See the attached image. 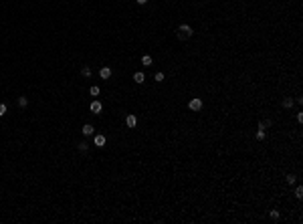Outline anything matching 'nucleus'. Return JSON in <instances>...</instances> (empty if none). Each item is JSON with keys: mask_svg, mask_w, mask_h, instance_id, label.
Listing matches in <instances>:
<instances>
[{"mask_svg": "<svg viewBox=\"0 0 303 224\" xmlns=\"http://www.w3.org/2000/svg\"><path fill=\"white\" fill-rule=\"evenodd\" d=\"M176 33H178V39H180V41H184V39H190V36L194 34V30H192V26H190V24H180Z\"/></svg>", "mask_w": 303, "mask_h": 224, "instance_id": "nucleus-1", "label": "nucleus"}, {"mask_svg": "<svg viewBox=\"0 0 303 224\" xmlns=\"http://www.w3.org/2000/svg\"><path fill=\"white\" fill-rule=\"evenodd\" d=\"M188 107L192 109V111H200V109H202V99H200V97L190 99V101H188Z\"/></svg>", "mask_w": 303, "mask_h": 224, "instance_id": "nucleus-2", "label": "nucleus"}, {"mask_svg": "<svg viewBox=\"0 0 303 224\" xmlns=\"http://www.w3.org/2000/svg\"><path fill=\"white\" fill-rule=\"evenodd\" d=\"M81 131H83V135H93L95 127H93V125H91V123H85V125H83V129H81Z\"/></svg>", "mask_w": 303, "mask_h": 224, "instance_id": "nucleus-3", "label": "nucleus"}, {"mask_svg": "<svg viewBox=\"0 0 303 224\" xmlns=\"http://www.w3.org/2000/svg\"><path fill=\"white\" fill-rule=\"evenodd\" d=\"M93 143L97 145V148H103V145H105V135H95L93 137Z\"/></svg>", "mask_w": 303, "mask_h": 224, "instance_id": "nucleus-4", "label": "nucleus"}, {"mask_svg": "<svg viewBox=\"0 0 303 224\" xmlns=\"http://www.w3.org/2000/svg\"><path fill=\"white\" fill-rule=\"evenodd\" d=\"M135 123H137L135 115H131V113H129V115L125 117V125H128V127H135Z\"/></svg>", "mask_w": 303, "mask_h": 224, "instance_id": "nucleus-5", "label": "nucleus"}, {"mask_svg": "<svg viewBox=\"0 0 303 224\" xmlns=\"http://www.w3.org/2000/svg\"><path fill=\"white\" fill-rule=\"evenodd\" d=\"M99 77H101V79H109V77H111V69H109V67H103V69L99 71Z\"/></svg>", "mask_w": 303, "mask_h": 224, "instance_id": "nucleus-6", "label": "nucleus"}, {"mask_svg": "<svg viewBox=\"0 0 303 224\" xmlns=\"http://www.w3.org/2000/svg\"><path fill=\"white\" fill-rule=\"evenodd\" d=\"M101 109H103L101 101H93V103H91V111H93V113H101Z\"/></svg>", "mask_w": 303, "mask_h": 224, "instance_id": "nucleus-7", "label": "nucleus"}, {"mask_svg": "<svg viewBox=\"0 0 303 224\" xmlns=\"http://www.w3.org/2000/svg\"><path fill=\"white\" fill-rule=\"evenodd\" d=\"M134 81L137 83V85H141V83L146 81V75H144V73H140V71H137V73L134 75Z\"/></svg>", "mask_w": 303, "mask_h": 224, "instance_id": "nucleus-8", "label": "nucleus"}, {"mask_svg": "<svg viewBox=\"0 0 303 224\" xmlns=\"http://www.w3.org/2000/svg\"><path fill=\"white\" fill-rule=\"evenodd\" d=\"M283 107L291 109V107H293V99H291V97H285V99H283Z\"/></svg>", "mask_w": 303, "mask_h": 224, "instance_id": "nucleus-9", "label": "nucleus"}, {"mask_svg": "<svg viewBox=\"0 0 303 224\" xmlns=\"http://www.w3.org/2000/svg\"><path fill=\"white\" fill-rule=\"evenodd\" d=\"M271 125H273V121H271V119H265V121L259 123V129H267V127H271Z\"/></svg>", "mask_w": 303, "mask_h": 224, "instance_id": "nucleus-10", "label": "nucleus"}, {"mask_svg": "<svg viewBox=\"0 0 303 224\" xmlns=\"http://www.w3.org/2000/svg\"><path fill=\"white\" fill-rule=\"evenodd\" d=\"M141 65L150 67V65H152V57H150V54H144V57H141Z\"/></svg>", "mask_w": 303, "mask_h": 224, "instance_id": "nucleus-11", "label": "nucleus"}, {"mask_svg": "<svg viewBox=\"0 0 303 224\" xmlns=\"http://www.w3.org/2000/svg\"><path fill=\"white\" fill-rule=\"evenodd\" d=\"M295 198H299V200L303 198V186H297L295 188Z\"/></svg>", "mask_w": 303, "mask_h": 224, "instance_id": "nucleus-12", "label": "nucleus"}, {"mask_svg": "<svg viewBox=\"0 0 303 224\" xmlns=\"http://www.w3.org/2000/svg\"><path fill=\"white\" fill-rule=\"evenodd\" d=\"M99 91H101V89L97 87V85H93V87L89 89V93H91V95H99Z\"/></svg>", "mask_w": 303, "mask_h": 224, "instance_id": "nucleus-13", "label": "nucleus"}, {"mask_svg": "<svg viewBox=\"0 0 303 224\" xmlns=\"http://www.w3.org/2000/svg\"><path fill=\"white\" fill-rule=\"evenodd\" d=\"M27 103H28L27 97H18V105H20V107H27Z\"/></svg>", "mask_w": 303, "mask_h": 224, "instance_id": "nucleus-14", "label": "nucleus"}, {"mask_svg": "<svg viewBox=\"0 0 303 224\" xmlns=\"http://www.w3.org/2000/svg\"><path fill=\"white\" fill-rule=\"evenodd\" d=\"M255 137L257 139H265V129H259V131L255 133Z\"/></svg>", "mask_w": 303, "mask_h": 224, "instance_id": "nucleus-15", "label": "nucleus"}, {"mask_svg": "<svg viewBox=\"0 0 303 224\" xmlns=\"http://www.w3.org/2000/svg\"><path fill=\"white\" fill-rule=\"evenodd\" d=\"M81 75H83V77H89V75H91V69H89V67H83V69H81Z\"/></svg>", "mask_w": 303, "mask_h": 224, "instance_id": "nucleus-16", "label": "nucleus"}, {"mask_svg": "<svg viewBox=\"0 0 303 224\" xmlns=\"http://www.w3.org/2000/svg\"><path fill=\"white\" fill-rule=\"evenodd\" d=\"M269 216H271V220H279V212H277V210H271Z\"/></svg>", "mask_w": 303, "mask_h": 224, "instance_id": "nucleus-17", "label": "nucleus"}, {"mask_svg": "<svg viewBox=\"0 0 303 224\" xmlns=\"http://www.w3.org/2000/svg\"><path fill=\"white\" fill-rule=\"evenodd\" d=\"M297 182V178L295 176H291V174H289V176H287V184H295Z\"/></svg>", "mask_w": 303, "mask_h": 224, "instance_id": "nucleus-18", "label": "nucleus"}, {"mask_svg": "<svg viewBox=\"0 0 303 224\" xmlns=\"http://www.w3.org/2000/svg\"><path fill=\"white\" fill-rule=\"evenodd\" d=\"M156 81H158V83L164 81V73H156Z\"/></svg>", "mask_w": 303, "mask_h": 224, "instance_id": "nucleus-19", "label": "nucleus"}, {"mask_svg": "<svg viewBox=\"0 0 303 224\" xmlns=\"http://www.w3.org/2000/svg\"><path fill=\"white\" fill-rule=\"evenodd\" d=\"M4 113H6V105H4V103H0V117L4 115Z\"/></svg>", "mask_w": 303, "mask_h": 224, "instance_id": "nucleus-20", "label": "nucleus"}, {"mask_svg": "<svg viewBox=\"0 0 303 224\" xmlns=\"http://www.w3.org/2000/svg\"><path fill=\"white\" fill-rule=\"evenodd\" d=\"M89 148V145H87V143H85V142H81L79 143V149H81V151H85V149H87Z\"/></svg>", "mask_w": 303, "mask_h": 224, "instance_id": "nucleus-21", "label": "nucleus"}, {"mask_svg": "<svg viewBox=\"0 0 303 224\" xmlns=\"http://www.w3.org/2000/svg\"><path fill=\"white\" fill-rule=\"evenodd\" d=\"M297 121H299V123H303V113H301V111L297 113Z\"/></svg>", "mask_w": 303, "mask_h": 224, "instance_id": "nucleus-22", "label": "nucleus"}, {"mask_svg": "<svg viewBox=\"0 0 303 224\" xmlns=\"http://www.w3.org/2000/svg\"><path fill=\"white\" fill-rule=\"evenodd\" d=\"M146 2H148V0H137V4H146Z\"/></svg>", "mask_w": 303, "mask_h": 224, "instance_id": "nucleus-23", "label": "nucleus"}]
</instances>
